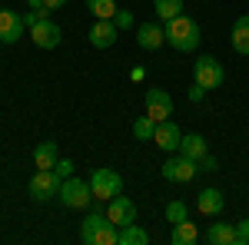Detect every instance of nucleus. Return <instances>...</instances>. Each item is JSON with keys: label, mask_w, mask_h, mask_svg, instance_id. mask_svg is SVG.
Here are the masks:
<instances>
[{"label": "nucleus", "mask_w": 249, "mask_h": 245, "mask_svg": "<svg viewBox=\"0 0 249 245\" xmlns=\"http://www.w3.org/2000/svg\"><path fill=\"white\" fill-rule=\"evenodd\" d=\"M230 43H232V50H236L239 57H249V14H243V17L232 23Z\"/></svg>", "instance_id": "2eb2a0df"}, {"label": "nucleus", "mask_w": 249, "mask_h": 245, "mask_svg": "<svg viewBox=\"0 0 249 245\" xmlns=\"http://www.w3.org/2000/svg\"><path fill=\"white\" fill-rule=\"evenodd\" d=\"M196 172H199V163L179 152V156H170V159L163 163L160 176H163L166 182H190V179H196Z\"/></svg>", "instance_id": "39448f33"}, {"label": "nucleus", "mask_w": 249, "mask_h": 245, "mask_svg": "<svg viewBox=\"0 0 249 245\" xmlns=\"http://www.w3.org/2000/svg\"><path fill=\"white\" fill-rule=\"evenodd\" d=\"M143 103H146V116H153L156 123H163V119H170L173 116V96L166 93V90H146V96H143Z\"/></svg>", "instance_id": "6e6552de"}, {"label": "nucleus", "mask_w": 249, "mask_h": 245, "mask_svg": "<svg viewBox=\"0 0 249 245\" xmlns=\"http://www.w3.org/2000/svg\"><path fill=\"white\" fill-rule=\"evenodd\" d=\"M153 132H156V119H153V116H140V119L133 123V136L140 139V143L153 139Z\"/></svg>", "instance_id": "b1692460"}, {"label": "nucleus", "mask_w": 249, "mask_h": 245, "mask_svg": "<svg viewBox=\"0 0 249 245\" xmlns=\"http://www.w3.org/2000/svg\"><path fill=\"white\" fill-rule=\"evenodd\" d=\"M107 219H110L113 226H120V229L136 222V202L126 199V196H113V199L107 202Z\"/></svg>", "instance_id": "1a4fd4ad"}, {"label": "nucleus", "mask_w": 249, "mask_h": 245, "mask_svg": "<svg viewBox=\"0 0 249 245\" xmlns=\"http://www.w3.org/2000/svg\"><path fill=\"white\" fill-rule=\"evenodd\" d=\"M87 7H90V14L96 20H113L116 17V0H87Z\"/></svg>", "instance_id": "4be33fe9"}, {"label": "nucleus", "mask_w": 249, "mask_h": 245, "mask_svg": "<svg viewBox=\"0 0 249 245\" xmlns=\"http://www.w3.org/2000/svg\"><path fill=\"white\" fill-rule=\"evenodd\" d=\"M153 10H156V17L166 23L176 14H183V0H153Z\"/></svg>", "instance_id": "5701e85b"}, {"label": "nucleus", "mask_w": 249, "mask_h": 245, "mask_svg": "<svg viewBox=\"0 0 249 245\" xmlns=\"http://www.w3.org/2000/svg\"><path fill=\"white\" fill-rule=\"evenodd\" d=\"M136 43H140V50H160L166 43L163 23H143V27H136Z\"/></svg>", "instance_id": "4468645a"}, {"label": "nucleus", "mask_w": 249, "mask_h": 245, "mask_svg": "<svg viewBox=\"0 0 249 245\" xmlns=\"http://www.w3.org/2000/svg\"><path fill=\"white\" fill-rule=\"evenodd\" d=\"M60 186H63V179L53 169H37L34 179H30V199L34 202H50L53 196H60Z\"/></svg>", "instance_id": "20e7f679"}, {"label": "nucleus", "mask_w": 249, "mask_h": 245, "mask_svg": "<svg viewBox=\"0 0 249 245\" xmlns=\"http://www.w3.org/2000/svg\"><path fill=\"white\" fill-rule=\"evenodd\" d=\"M90 192H93V199H100V202H110L113 196H120L123 192V176L116 169H93V176H90Z\"/></svg>", "instance_id": "7ed1b4c3"}, {"label": "nucleus", "mask_w": 249, "mask_h": 245, "mask_svg": "<svg viewBox=\"0 0 249 245\" xmlns=\"http://www.w3.org/2000/svg\"><path fill=\"white\" fill-rule=\"evenodd\" d=\"M53 172H57L60 179H70V176H73V163H70V159H57Z\"/></svg>", "instance_id": "cd10ccee"}, {"label": "nucleus", "mask_w": 249, "mask_h": 245, "mask_svg": "<svg viewBox=\"0 0 249 245\" xmlns=\"http://www.w3.org/2000/svg\"><path fill=\"white\" fill-rule=\"evenodd\" d=\"M57 159H60V149H57V143H40L37 149H34V163H37V169H53L57 166Z\"/></svg>", "instance_id": "6ab92c4d"}, {"label": "nucleus", "mask_w": 249, "mask_h": 245, "mask_svg": "<svg viewBox=\"0 0 249 245\" xmlns=\"http://www.w3.org/2000/svg\"><path fill=\"white\" fill-rule=\"evenodd\" d=\"M113 23L120 27V30H130V27H133V14H130V10H116Z\"/></svg>", "instance_id": "bb28decb"}, {"label": "nucleus", "mask_w": 249, "mask_h": 245, "mask_svg": "<svg viewBox=\"0 0 249 245\" xmlns=\"http://www.w3.org/2000/svg\"><path fill=\"white\" fill-rule=\"evenodd\" d=\"M163 33H166V43L173 50H179V53H193L199 47V40H203V30H199V23L190 14H176L173 20H166Z\"/></svg>", "instance_id": "f257e3e1"}, {"label": "nucleus", "mask_w": 249, "mask_h": 245, "mask_svg": "<svg viewBox=\"0 0 249 245\" xmlns=\"http://www.w3.org/2000/svg\"><path fill=\"white\" fill-rule=\"evenodd\" d=\"M153 143L160 146L163 152H179V143H183V132L173 119H163L156 123V132H153Z\"/></svg>", "instance_id": "9b49d317"}, {"label": "nucleus", "mask_w": 249, "mask_h": 245, "mask_svg": "<svg viewBox=\"0 0 249 245\" xmlns=\"http://www.w3.org/2000/svg\"><path fill=\"white\" fill-rule=\"evenodd\" d=\"M23 27H27V23H23V17H20V14H14L10 7H7V10L0 7V43L14 47V43L23 37Z\"/></svg>", "instance_id": "9d476101"}, {"label": "nucleus", "mask_w": 249, "mask_h": 245, "mask_svg": "<svg viewBox=\"0 0 249 245\" xmlns=\"http://www.w3.org/2000/svg\"><path fill=\"white\" fill-rule=\"evenodd\" d=\"M206 239L213 245H236V226H230V222H213Z\"/></svg>", "instance_id": "aec40b11"}, {"label": "nucleus", "mask_w": 249, "mask_h": 245, "mask_svg": "<svg viewBox=\"0 0 249 245\" xmlns=\"http://www.w3.org/2000/svg\"><path fill=\"white\" fill-rule=\"evenodd\" d=\"M196 209H199L203 215H223V209H226V196H223V189L206 186L199 196H196Z\"/></svg>", "instance_id": "f8f14e48"}, {"label": "nucleus", "mask_w": 249, "mask_h": 245, "mask_svg": "<svg viewBox=\"0 0 249 245\" xmlns=\"http://www.w3.org/2000/svg\"><path fill=\"white\" fill-rule=\"evenodd\" d=\"M90 199H93V192H90V182H83V179H63V186H60V202L67 209H87L90 206Z\"/></svg>", "instance_id": "423d86ee"}, {"label": "nucleus", "mask_w": 249, "mask_h": 245, "mask_svg": "<svg viewBox=\"0 0 249 245\" xmlns=\"http://www.w3.org/2000/svg\"><path fill=\"white\" fill-rule=\"evenodd\" d=\"M150 242V235H146V229H140L136 222L120 229V235H116V245H146Z\"/></svg>", "instance_id": "412c9836"}, {"label": "nucleus", "mask_w": 249, "mask_h": 245, "mask_svg": "<svg viewBox=\"0 0 249 245\" xmlns=\"http://www.w3.org/2000/svg\"><path fill=\"white\" fill-rule=\"evenodd\" d=\"M103 222H107V212H100V209H93L87 219H83V229H80V239L87 245H96V235H100V229H103Z\"/></svg>", "instance_id": "f3484780"}, {"label": "nucleus", "mask_w": 249, "mask_h": 245, "mask_svg": "<svg viewBox=\"0 0 249 245\" xmlns=\"http://www.w3.org/2000/svg\"><path fill=\"white\" fill-rule=\"evenodd\" d=\"M30 40H34V47H40V50H57L60 40H63V30H60L57 20H37L34 27H30Z\"/></svg>", "instance_id": "0eeeda50"}, {"label": "nucleus", "mask_w": 249, "mask_h": 245, "mask_svg": "<svg viewBox=\"0 0 249 245\" xmlns=\"http://www.w3.org/2000/svg\"><path fill=\"white\" fill-rule=\"evenodd\" d=\"M183 219H190V209H186V202L173 199L170 206H166V222H170V226H176V222H183Z\"/></svg>", "instance_id": "393cba45"}, {"label": "nucleus", "mask_w": 249, "mask_h": 245, "mask_svg": "<svg viewBox=\"0 0 249 245\" xmlns=\"http://www.w3.org/2000/svg\"><path fill=\"white\" fill-rule=\"evenodd\" d=\"M143 76H146V70H143V66H136L133 73H130V80H136V83H140V80H143Z\"/></svg>", "instance_id": "2f4dec72"}, {"label": "nucleus", "mask_w": 249, "mask_h": 245, "mask_svg": "<svg viewBox=\"0 0 249 245\" xmlns=\"http://www.w3.org/2000/svg\"><path fill=\"white\" fill-rule=\"evenodd\" d=\"M216 169H219V163H216V156H210V152H206V156L199 159V172H216Z\"/></svg>", "instance_id": "c85d7f7f"}, {"label": "nucleus", "mask_w": 249, "mask_h": 245, "mask_svg": "<svg viewBox=\"0 0 249 245\" xmlns=\"http://www.w3.org/2000/svg\"><path fill=\"white\" fill-rule=\"evenodd\" d=\"M43 3H47L50 10H63V3H67V0H43Z\"/></svg>", "instance_id": "7c9ffc66"}, {"label": "nucleus", "mask_w": 249, "mask_h": 245, "mask_svg": "<svg viewBox=\"0 0 249 245\" xmlns=\"http://www.w3.org/2000/svg\"><path fill=\"white\" fill-rule=\"evenodd\" d=\"M116 33H120V27H116L113 20H96L93 27H90V47L107 50V47L116 43Z\"/></svg>", "instance_id": "ddd939ff"}, {"label": "nucleus", "mask_w": 249, "mask_h": 245, "mask_svg": "<svg viewBox=\"0 0 249 245\" xmlns=\"http://www.w3.org/2000/svg\"><path fill=\"white\" fill-rule=\"evenodd\" d=\"M179 152L199 163V159L210 152V146H206V136H199V132H190V136H183V143H179Z\"/></svg>", "instance_id": "a211bd4d"}, {"label": "nucleus", "mask_w": 249, "mask_h": 245, "mask_svg": "<svg viewBox=\"0 0 249 245\" xmlns=\"http://www.w3.org/2000/svg\"><path fill=\"white\" fill-rule=\"evenodd\" d=\"M170 242L173 245H196L199 242V229H196V222H190V219L176 222L173 232H170Z\"/></svg>", "instance_id": "dca6fc26"}, {"label": "nucleus", "mask_w": 249, "mask_h": 245, "mask_svg": "<svg viewBox=\"0 0 249 245\" xmlns=\"http://www.w3.org/2000/svg\"><path fill=\"white\" fill-rule=\"evenodd\" d=\"M193 80H196L203 90H219V86H223V80H226L223 63H219L216 57H210V53L196 57V63H193Z\"/></svg>", "instance_id": "f03ea898"}, {"label": "nucleus", "mask_w": 249, "mask_h": 245, "mask_svg": "<svg viewBox=\"0 0 249 245\" xmlns=\"http://www.w3.org/2000/svg\"><path fill=\"white\" fill-rule=\"evenodd\" d=\"M236 245H249V219L236 222Z\"/></svg>", "instance_id": "a878e982"}, {"label": "nucleus", "mask_w": 249, "mask_h": 245, "mask_svg": "<svg viewBox=\"0 0 249 245\" xmlns=\"http://www.w3.org/2000/svg\"><path fill=\"white\" fill-rule=\"evenodd\" d=\"M186 96H190V103H203V96H206V90H203L199 83H193L190 90H186Z\"/></svg>", "instance_id": "c756f323"}]
</instances>
